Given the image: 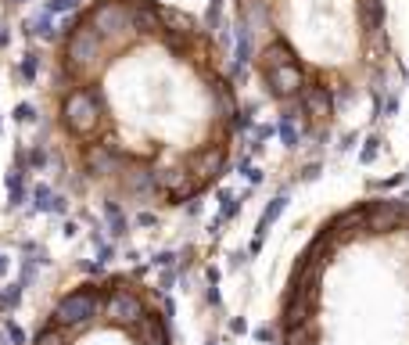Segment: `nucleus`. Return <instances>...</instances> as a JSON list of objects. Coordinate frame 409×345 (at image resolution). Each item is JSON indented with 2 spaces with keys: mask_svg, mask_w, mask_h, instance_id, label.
<instances>
[{
  "mask_svg": "<svg viewBox=\"0 0 409 345\" xmlns=\"http://www.w3.org/2000/svg\"><path fill=\"white\" fill-rule=\"evenodd\" d=\"M47 119L79 187L169 212L227 177L241 98L219 40L190 11L165 0H86L51 51Z\"/></svg>",
  "mask_w": 409,
  "mask_h": 345,
  "instance_id": "f257e3e1",
  "label": "nucleus"
},
{
  "mask_svg": "<svg viewBox=\"0 0 409 345\" xmlns=\"http://www.w3.org/2000/svg\"><path fill=\"white\" fill-rule=\"evenodd\" d=\"M276 345H409V195H366L291 259Z\"/></svg>",
  "mask_w": 409,
  "mask_h": 345,
  "instance_id": "f03ea898",
  "label": "nucleus"
},
{
  "mask_svg": "<svg viewBox=\"0 0 409 345\" xmlns=\"http://www.w3.org/2000/svg\"><path fill=\"white\" fill-rule=\"evenodd\" d=\"M262 98L305 140L331 137L373 98L395 43L388 0H230Z\"/></svg>",
  "mask_w": 409,
  "mask_h": 345,
  "instance_id": "7ed1b4c3",
  "label": "nucleus"
},
{
  "mask_svg": "<svg viewBox=\"0 0 409 345\" xmlns=\"http://www.w3.org/2000/svg\"><path fill=\"white\" fill-rule=\"evenodd\" d=\"M29 345H172V320L137 274H105L61 292Z\"/></svg>",
  "mask_w": 409,
  "mask_h": 345,
  "instance_id": "20e7f679",
  "label": "nucleus"
}]
</instances>
